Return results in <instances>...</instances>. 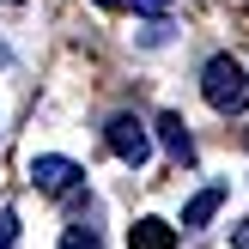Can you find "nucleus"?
Returning <instances> with one entry per match:
<instances>
[{
  "instance_id": "obj_1",
  "label": "nucleus",
  "mask_w": 249,
  "mask_h": 249,
  "mask_svg": "<svg viewBox=\"0 0 249 249\" xmlns=\"http://www.w3.org/2000/svg\"><path fill=\"white\" fill-rule=\"evenodd\" d=\"M201 97L219 109V116H237V109H249V73L231 55H213L201 67Z\"/></svg>"
},
{
  "instance_id": "obj_2",
  "label": "nucleus",
  "mask_w": 249,
  "mask_h": 249,
  "mask_svg": "<svg viewBox=\"0 0 249 249\" xmlns=\"http://www.w3.org/2000/svg\"><path fill=\"white\" fill-rule=\"evenodd\" d=\"M104 140H109V152H116L122 164H134V170L152 158V134H146V122H140V116H109Z\"/></svg>"
},
{
  "instance_id": "obj_3",
  "label": "nucleus",
  "mask_w": 249,
  "mask_h": 249,
  "mask_svg": "<svg viewBox=\"0 0 249 249\" xmlns=\"http://www.w3.org/2000/svg\"><path fill=\"white\" fill-rule=\"evenodd\" d=\"M31 182L43 195H73L85 182V170L73 164V158H61V152H43V158H31Z\"/></svg>"
},
{
  "instance_id": "obj_4",
  "label": "nucleus",
  "mask_w": 249,
  "mask_h": 249,
  "mask_svg": "<svg viewBox=\"0 0 249 249\" xmlns=\"http://www.w3.org/2000/svg\"><path fill=\"white\" fill-rule=\"evenodd\" d=\"M128 249H177V225H164V219H134Z\"/></svg>"
},
{
  "instance_id": "obj_5",
  "label": "nucleus",
  "mask_w": 249,
  "mask_h": 249,
  "mask_svg": "<svg viewBox=\"0 0 249 249\" xmlns=\"http://www.w3.org/2000/svg\"><path fill=\"white\" fill-rule=\"evenodd\" d=\"M158 140H164L170 158H182V164L195 158V140H189V122H182V116H158Z\"/></svg>"
},
{
  "instance_id": "obj_6",
  "label": "nucleus",
  "mask_w": 249,
  "mask_h": 249,
  "mask_svg": "<svg viewBox=\"0 0 249 249\" xmlns=\"http://www.w3.org/2000/svg\"><path fill=\"white\" fill-rule=\"evenodd\" d=\"M219 207H225V189H201V195H195L189 207H182V231H201L207 219L219 213Z\"/></svg>"
},
{
  "instance_id": "obj_7",
  "label": "nucleus",
  "mask_w": 249,
  "mask_h": 249,
  "mask_svg": "<svg viewBox=\"0 0 249 249\" xmlns=\"http://www.w3.org/2000/svg\"><path fill=\"white\" fill-rule=\"evenodd\" d=\"M61 249H104V237H97L91 225H67V237H61Z\"/></svg>"
},
{
  "instance_id": "obj_8",
  "label": "nucleus",
  "mask_w": 249,
  "mask_h": 249,
  "mask_svg": "<svg viewBox=\"0 0 249 249\" xmlns=\"http://www.w3.org/2000/svg\"><path fill=\"white\" fill-rule=\"evenodd\" d=\"M0 249H18V213H0Z\"/></svg>"
},
{
  "instance_id": "obj_9",
  "label": "nucleus",
  "mask_w": 249,
  "mask_h": 249,
  "mask_svg": "<svg viewBox=\"0 0 249 249\" xmlns=\"http://www.w3.org/2000/svg\"><path fill=\"white\" fill-rule=\"evenodd\" d=\"M128 6H134V12H146V18H164V6H170V0H128Z\"/></svg>"
},
{
  "instance_id": "obj_10",
  "label": "nucleus",
  "mask_w": 249,
  "mask_h": 249,
  "mask_svg": "<svg viewBox=\"0 0 249 249\" xmlns=\"http://www.w3.org/2000/svg\"><path fill=\"white\" fill-rule=\"evenodd\" d=\"M231 243H237V249L249 243V219H237V225H231Z\"/></svg>"
},
{
  "instance_id": "obj_11",
  "label": "nucleus",
  "mask_w": 249,
  "mask_h": 249,
  "mask_svg": "<svg viewBox=\"0 0 249 249\" xmlns=\"http://www.w3.org/2000/svg\"><path fill=\"white\" fill-rule=\"evenodd\" d=\"M97 6H109V12H122V6H128V0H97Z\"/></svg>"
}]
</instances>
